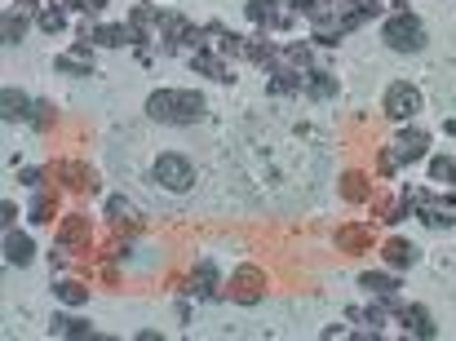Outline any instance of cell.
I'll return each instance as SVG.
<instances>
[{
	"instance_id": "obj_1",
	"label": "cell",
	"mask_w": 456,
	"mask_h": 341,
	"mask_svg": "<svg viewBox=\"0 0 456 341\" xmlns=\"http://www.w3.org/2000/svg\"><path fill=\"white\" fill-rule=\"evenodd\" d=\"M381 9H386V0H337L332 9L319 4V9L310 13V22H314V40H319V45H337L341 36H350L354 27H363V22L377 18Z\"/></svg>"
},
{
	"instance_id": "obj_2",
	"label": "cell",
	"mask_w": 456,
	"mask_h": 341,
	"mask_svg": "<svg viewBox=\"0 0 456 341\" xmlns=\"http://www.w3.org/2000/svg\"><path fill=\"white\" fill-rule=\"evenodd\" d=\"M147 116L159 125H195L204 120V98L191 89H155L147 98Z\"/></svg>"
},
{
	"instance_id": "obj_3",
	"label": "cell",
	"mask_w": 456,
	"mask_h": 341,
	"mask_svg": "<svg viewBox=\"0 0 456 341\" xmlns=\"http://www.w3.org/2000/svg\"><path fill=\"white\" fill-rule=\"evenodd\" d=\"M381 40L395 49V53H417V49H426V22L417 18V13H390L386 18V27H381Z\"/></svg>"
},
{
	"instance_id": "obj_4",
	"label": "cell",
	"mask_w": 456,
	"mask_h": 341,
	"mask_svg": "<svg viewBox=\"0 0 456 341\" xmlns=\"http://www.w3.org/2000/svg\"><path fill=\"white\" fill-rule=\"evenodd\" d=\"M151 177L164 191H191V186H195V165H191L186 156H173V151H168V156L155 160Z\"/></svg>"
},
{
	"instance_id": "obj_5",
	"label": "cell",
	"mask_w": 456,
	"mask_h": 341,
	"mask_svg": "<svg viewBox=\"0 0 456 341\" xmlns=\"http://www.w3.org/2000/svg\"><path fill=\"white\" fill-rule=\"evenodd\" d=\"M381 107H386L390 120H412V116L421 111V93H417V85H403V80H399V85L386 89V102H381Z\"/></svg>"
},
{
	"instance_id": "obj_6",
	"label": "cell",
	"mask_w": 456,
	"mask_h": 341,
	"mask_svg": "<svg viewBox=\"0 0 456 341\" xmlns=\"http://www.w3.org/2000/svg\"><path fill=\"white\" fill-rule=\"evenodd\" d=\"M159 27H164V49L177 53V49H195L200 45V27H191L182 13H159Z\"/></svg>"
},
{
	"instance_id": "obj_7",
	"label": "cell",
	"mask_w": 456,
	"mask_h": 341,
	"mask_svg": "<svg viewBox=\"0 0 456 341\" xmlns=\"http://www.w3.org/2000/svg\"><path fill=\"white\" fill-rule=\"evenodd\" d=\"M40 13V4L36 0H13L9 9H4V22H0V36H4V45H18L22 36H27V22Z\"/></svg>"
},
{
	"instance_id": "obj_8",
	"label": "cell",
	"mask_w": 456,
	"mask_h": 341,
	"mask_svg": "<svg viewBox=\"0 0 456 341\" xmlns=\"http://www.w3.org/2000/svg\"><path fill=\"white\" fill-rule=\"evenodd\" d=\"M80 40H94V45H107V49H120V45H138V31L134 22H102V27H80Z\"/></svg>"
},
{
	"instance_id": "obj_9",
	"label": "cell",
	"mask_w": 456,
	"mask_h": 341,
	"mask_svg": "<svg viewBox=\"0 0 456 341\" xmlns=\"http://www.w3.org/2000/svg\"><path fill=\"white\" fill-rule=\"evenodd\" d=\"M275 4H280V0H248L244 13H248L253 22H262V27H275V31L293 27V13H297V9H275Z\"/></svg>"
},
{
	"instance_id": "obj_10",
	"label": "cell",
	"mask_w": 456,
	"mask_h": 341,
	"mask_svg": "<svg viewBox=\"0 0 456 341\" xmlns=\"http://www.w3.org/2000/svg\"><path fill=\"white\" fill-rule=\"evenodd\" d=\"M390 151H395V160H399V165L426 160V151H430V134H426V129H403V134H399V142H395Z\"/></svg>"
},
{
	"instance_id": "obj_11",
	"label": "cell",
	"mask_w": 456,
	"mask_h": 341,
	"mask_svg": "<svg viewBox=\"0 0 456 341\" xmlns=\"http://www.w3.org/2000/svg\"><path fill=\"white\" fill-rule=\"evenodd\" d=\"M262 284H266L262 271H257V266H244V271L231 275V297H235L240 306H253V302L262 297Z\"/></svg>"
},
{
	"instance_id": "obj_12",
	"label": "cell",
	"mask_w": 456,
	"mask_h": 341,
	"mask_svg": "<svg viewBox=\"0 0 456 341\" xmlns=\"http://www.w3.org/2000/svg\"><path fill=\"white\" fill-rule=\"evenodd\" d=\"M395 315H399V324H403L412 337H421V341L435 337V320H430L426 306H399V302H395Z\"/></svg>"
},
{
	"instance_id": "obj_13",
	"label": "cell",
	"mask_w": 456,
	"mask_h": 341,
	"mask_svg": "<svg viewBox=\"0 0 456 341\" xmlns=\"http://www.w3.org/2000/svg\"><path fill=\"white\" fill-rule=\"evenodd\" d=\"M191 67H195L200 76H208V80H231V71H226V62H222V58H213L204 40H200V45L191 49Z\"/></svg>"
},
{
	"instance_id": "obj_14",
	"label": "cell",
	"mask_w": 456,
	"mask_h": 341,
	"mask_svg": "<svg viewBox=\"0 0 456 341\" xmlns=\"http://www.w3.org/2000/svg\"><path fill=\"white\" fill-rule=\"evenodd\" d=\"M31 257H36L31 240H27L22 231H13V226H9V231H4V262H9V266H27Z\"/></svg>"
},
{
	"instance_id": "obj_15",
	"label": "cell",
	"mask_w": 456,
	"mask_h": 341,
	"mask_svg": "<svg viewBox=\"0 0 456 341\" xmlns=\"http://www.w3.org/2000/svg\"><path fill=\"white\" fill-rule=\"evenodd\" d=\"M332 244H337L341 253H363V248H372V231H368V226H341V231L332 235Z\"/></svg>"
},
{
	"instance_id": "obj_16",
	"label": "cell",
	"mask_w": 456,
	"mask_h": 341,
	"mask_svg": "<svg viewBox=\"0 0 456 341\" xmlns=\"http://www.w3.org/2000/svg\"><path fill=\"white\" fill-rule=\"evenodd\" d=\"M58 244H62V248L89 244V222H85V213H71V217L62 222V231H58Z\"/></svg>"
},
{
	"instance_id": "obj_17",
	"label": "cell",
	"mask_w": 456,
	"mask_h": 341,
	"mask_svg": "<svg viewBox=\"0 0 456 341\" xmlns=\"http://www.w3.org/2000/svg\"><path fill=\"white\" fill-rule=\"evenodd\" d=\"M359 288H368V293H377L381 302H390L395 288H399V280H395V275H381V271H368V275H359Z\"/></svg>"
},
{
	"instance_id": "obj_18",
	"label": "cell",
	"mask_w": 456,
	"mask_h": 341,
	"mask_svg": "<svg viewBox=\"0 0 456 341\" xmlns=\"http://www.w3.org/2000/svg\"><path fill=\"white\" fill-rule=\"evenodd\" d=\"M381 253H386V262H390L395 271H408V266L417 262V248H412L408 240H390V244H386Z\"/></svg>"
},
{
	"instance_id": "obj_19",
	"label": "cell",
	"mask_w": 456,
	"mask_h": 341,
	"mask_svg": "<svg viewBox=\"0 0 456 341\" xmlns=\"http://www.w3.org/2000/svg\"><path fill=\"white\" fill-rule=\"evenodd\" d=\"M89 67H94V62H89V49H85V40H80L71 53H62V58H58V71H80V76H89Z\"/></svg>"
},
{
	"instance_id": "obj_20",
	"label": "cell",
	"mask_w": 456,
	"mask_h": 341,
	"mask_svg": "<svg viewBox=\"0 0 456 341\" xmlns=\"http://www.w3.org/2000/svg\"><path fill=\"white\" fill-rule=\"evenodd\" d=\"M302 89L305 93H314V98H328V93H337V80H332L328 71H305Z\"/></svg>"
},
{
	"instance_id": "obj_21",
	"label": "cell",
	"mask_w": 456,
	"mask_h": 341,
	"mask_svg": "<svg viewBox=\"0 0 456 341\" xmlns=\"http://www.w3.org/2000/svg\"><path fill=\"white\" fill-rule=\"evenodd\" d=\"M341 195H346L350 204H363V199H368V182H363V173H346V177H341Z\"/></svg>"
},
{
	"instance_id": "obj_22",
	"label": "cell",
	"mask_w": 456,
	"mask_h": 341,
	"mask_svg": "<svg viewBox=\"0 0 456 341\" xmlns=\"http://www.w3.org/2000/svg\"><path fill=\"white\" fill-rule=\"evenodd\" d=\"M58 173L67 177L71 191H94V173L89 169H80V165H58Z\"/></svg>"
},
{
	"instance_id": "obj_23",
	"label": "cell",
	"mask_w": 456,
	"mask_h": 341,
	"mask_svg": "<svg viewBox=\"0 0 456 341\" xmlns=\"http://www.w3.org/2000/svg\"><path fill=\"white\" fill-rule=\"evenodd\" d=\"M36 22H40V31H49V36H53V31H62V27H67V13H62L58 4H45V9L36 13Z\"/></svg>"
},
{
	"instance_id": "obj_24",
	"label": "cell",
	"mask_w": 456,
	"mask_h": 341,
	"mask_svg": "<svg viewBox=\"0 0 456 341\" xmlns=\"http://www.w3.org/2000/svg\"><path fill=\"white\" fill-rule=\"evenodd\" d=\"M4 120H27V93H18V89H4Z\"/></svg>"
},
{
	"instance_id": "obj_25",
	"label": "cell",
	"mask_w": 456,
	"mask_h": 341,
	"mask_svg": "<svg viewBox=\"0 0 456 341\" xmlns=\"http://www.w3.org/2000/svg\"><path fill=\"white\" fill-rule=\"evenodd\" d=\"M53 208H58V195H53V191H40L36 204H31V222H49Z\"/></svg>"
},
{
	"instance_id": "obj_26",
	"label": "cell",
	"mask_w": 456,
	"mask_h": 341,
	"mask_svg": "<svg viewBox=\"0 0 456 341\" xmlns=\"http://www.w3.org/2000/svg\"><path fill=\"white\" fill-rule=\"evenodd\" d=\"M213 284H217L213 266H208V262H200V266H195V293H200V297H217V288H213Z\"/></svg>"
},
{
	"instance_id": "obj_27",
	"label": "cell",
	"mask_w": 456,
	"mask_h": 341,
	"mask_svg": "<svg viewBox=\"0 0 456 341\" xmlns=\"http://www.w3.org/2000/svg\"><path fill=\"white\" fill-rule=\"evenodd\" d=\"M49 333H58V337H89V324H80V320H53V329Z\"/></svg>"
},
{
	"instance_id": "obj_28",
	"label": "cell",
	"mask_w": 456,
	"mask_h": 341,
	"mask_svg": "<svg viewBox=\"0 0 456 341\" xmlns=\"http://www.w3.org/2000/svg\"><path fill=\"white\" fill-rule=\"evenodd\" d=\"M58 297H62L67 306H80V302L89 297V288H85V284H71V280H62V284H58Z\"/></svg>"
},
{
	"instance_id": "obj_29",
	"label": "cell",
	"mask_w": 456,
	"mask_h": 341,
	"mask_svg": "<svg viewBox=\"0 0 456 341\" xmlns=\"http://www.w3.org/2000/svg\"><path fill=\"white\" fill-rule=\"evenodd\" d=\"M430 177H435V182H456V160L435 156V160H430Z\"/></svg>"
},
{
	"instance_id": "obj_30",
	"label": "cell",
	"mask_w": 456,
	"mask_h": 341,
	"mask_svg": "<svg viewBox=\"0 0 456 341\" xmlns=\"http://www.w3.org/2000/svg\"><path fill=\"white\" fill-rule=\"evenodd\" d=\"M31 111H36V116H31V120H36V129H49V125H53V107H45V102H36Z\"/></svg>"
},
{
	"instance_id": "obj_31",
	"label": "cell",
	"mask_w": 456,
	"mask_h": 341,
	"mask_svg": "<svg viewBox=\"0 0 456 341\" xmlns=\"http://www.w3.org/2000/svg\"><path fill=\"white\" fill-rule=\"evenodd\" d=\"M71 9H80V13H102L107 0H71Z\"/></svg>"
},
{
	"instance_id": "obj_32",
	"label": "cell",
	"mask_w": 456,
	"mask_h": 341,
	"mask_svg": "<svg viewBox=\"0 0 456 341\" xmlns=\"http://www.w3.org/2000/svg\"><path fill=\"white\" fill-rule=\"evenodd\" d=\"M289 9H297V13H305V18H310V13L319 9V0H289Z\"/></svg>"
},
{
	"instance_id": "obj_33",
	"label": "cell",
	"mask_w": 456,
	"mask_h": 341,
	"mask_svg": "<svg viewBox=\"0 0 456 341\" xmlns=\"http://www.w3.org/2000/svg\"><path fill=\"white\" fill-rule=\"evenodd\" d=\"M319 4H337V0H319Z\"/></svg>"
}]
</instances>
